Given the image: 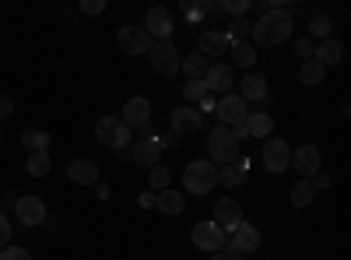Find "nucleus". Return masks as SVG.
<instances>
[{
    "label": "nucleus",
    "instance_id": "nucleus-23",
    "mask_svg": "<svg viewBox=\"0 0 351 260\" xmlns=\"http://www.w3.org/2000/svg\"><path fill=\"white\" fill-rule=\"evenodd\" d=\"M155 208L162 211V215H183V208H186V197L180 193V190H162V193H155Z\"/></svg>",
    "mask_w": 351,
    "mask_h": 260
},
{
    "label": "nucleus",
    "instance_id": "nucleus-18",
    "mask_svg": "<svg viewBox=\"0 0 351 260\" xmlns=\"http://www.w3.org/2000/svg\"><path fill=\"white\" fill-rule=\"evenodd\" d=\"M67 180L77 183V187H95L99 183V165L92 158H74L67 165Z\"/></svg>",
    "mask_w": 351,
    "mask_h": 260
},
{
    "label": "nucleus",
    "instance_id": "nucleus-38",
    "mask_svg": "<svg viewBox=\"0 0 351 260\" xmlns=\"http://www.w3.org/2000/svg\"><path fill=\"white\" fill-rule=\"evenodd\" d=\"M0 260H32V253L21 250V246H4L0 250Z\"/></svg>",
    "mask_w": 351,
    "mask_h": 260
},
{
    "label": "nucleus",
    "instance_id": "nucleus-45",
    "mask_svg": "<svg viewBox=\"0 0 351 260\" xmlns=\"http://www.w3.org/2000/svg\"><path fill=\"white\" fill-rule=\"evenodd\" d=\"M95 197L106 200V197H109V187H106V183H95Z\"/></svg>",
    "mask_w": 351,
    "mask_h": 260
},
{
    "label": "nucleus",
    "instance_id": "nucleus-35",
    "mask_svg": "<svg viewBox=\"0 0 351 260\" xmlns=\"http://www.w3.org/2000/svg\"><path fill=\"white\" fill-rule=\"evenodd\" d=\"M204 95H211V92H208V84H204V78H200V81H186V84H183V99H186V106H197Z\"/></svg>",
    "mask_w": 351,
    "mask_h": 260
},
{
    "label": "nucleus",
    "instance_id": "nucleus-20",
    "mask_svg": "<svg viewBox=\"0 0 351 260\" xmlns=\"http://www.w3.org/2000/svg\"><path fill=\"white\" fill-rule=\"evenodd\" d=\"M246 176H250V158H236L232 165H221V169H218V183H221V187H228V190L243 187V183H246Z\"/></svg>",
    "mask_w": 351,
    "mask_h": 260
},
{
    "label": "nucleus",
    "instance_id": "nucleus-19",
    "mask_svg": "<svg viewBox=\"0 0 351 260\" xmlns=\"http://www.w3.org/2000/svg\"><path fill=\"white\" fill-rule=\"evenodd\" d=\"M239 99L250 106V102H263L267 99V78L263 74H256V71H250L243 81H239Z\"/></svg>",
    "mask_w": 351,
    "mask_h": 260
},
{
    "label": "nucleus",
    "instance_id": "nucleus-36",
    "mask_svg": "<svg viewBox=\"0 0 351 260\" xmlns=\"http://www.w3.org/2000/svg\"><path fill=\"white\" fill-rule=\"evenodd\" d=\"M250 8H253V0H218V11H225L232 18H246Z\"/></svg>",
    "mask_w": 351,
    "mask_h": 260
},
{
    "label": "nucleus",
    "instance_id": "nucleus-48",
    "mask_svg": "<svg viewBox=\"0 0 351 260\" xmlns=\"http://www.w3.org/2000/svg\"><path fill=\"white\" fill-rule=\"evenodd\" d=\"M0 141H4V137H0Z\"/></svg>",
    "mask_w": 351,
    "mask_h": 260
},
{
    "label": "nucleus",
    "instance_id": "nucleus-13",
    "mask_svg": "<svg viewBox=\"0 0 351 260\" xmlns=\"http://www.w3.org/2000/svg\"><path fill=\"white\" fill-rule=\"evenodd\" d=\"M288 165H295L299 180H313L316 172H319V165H324V158H319V148H313V144H302V148L291 152V162H288Z\"/></svg>",
    "mask_w": 351,
    "mask_h": 260
},
{
    "label": "nucleus",
    "instance_id": "nucleus-2",
    "mask_svg": "<svg viewBox=\"0 0 351 260\" xmlns=\"http://www.w3.org/2000/svg\"><path fill=\"white\" fill-rule=\"evenodd\" d=\"M183 187H186L190 193H197V197L211 193V190L218 187V165L208 162V158H193V162L183 169Z\"/></svg>",
    "mask_w": 351,
    "mask_h": 260
},
{
    "label": "nucleus",
    "instance_id": "nucleus-4",
    "mask_svg": "<svg viewBox=\"0 0 351 260\" xmlns=\"http://www.w3.org/2000/svg\"><path fill=\"white\" fill-rule=\"evenodd\" d=\"M148 56H152V67H155V74H162V78L180 74L183 56H180V49H176V43H172V39H165V43H152Z\"/></svg>",
    "mask_w": 351,
    "mask_h": 260
},
{
    "label": "nucleus",
    "instance_id": "nucleus-5",
    "mask_svg": "<svg viewBox=\"0 0 351 260\" xmlns=\"http://www.w3.org/2000/svg\"><path fill=\"white\" fill-rule=\"evenodd\" d=\"M95 137L106 144V148H112V152H123L127 144H130V130L123 127L120 117H102L95 123Z\"/></svg>",
    "mask_w": 351,
    "mask_h": 260
},
{
    "label": "nucleus",
    "instance_id": "nucleus-27",
    "mask_svg": "<svg viewBox=\"0 0 351 260\" xmlns=\"http://www.w3.org/2000/svg\"><path fill=\"white\" fill-rule=\"evenodd\" d=\"M218 11V0H204V4H193V0H183V14L186 21H200V18H208Z\"/></svg>",
    "mask_w": 351,
    "mask_h": 260
},
{
    "label": "nucleus",
    "instance_id": "nucleus-17",
    "mask_svg": "<svg viewBox=\"0 0 351 260\" xmlns=\"http://www.w3.org/2000/svg\"><path fill=\"white\" fill-rule=\"evenodd\" d=\"M204 84H208V92L232 95V84H236V78H232V67H228V64H211L208 74H204Z\"/></svg>",
    "mask_w": 351,
    "mask_h": 260
},
{
    "label": "nucleus",
    "instance_id": "nucleus-37",
    "mask_svg": "<svg viewBox=\"0 0 351 260\" xmlns=\"http://www.w3.org/2000/svg\"><path fill=\"white\" fill-rule=\"evenodd\" d=\"M330 28H334V21H330V14H316L313 21H309V32L324 43V39H330Z\"/></svg>",
    "mask_w": 351,
    "mask_h": 260
},
{
    "label": "nucleus",
    "instance_id": "nucleus-21",
    "mask_svg": "<svg viewBox=\"0 0 351 260\" xmlns=\"http://www.w3.org/2000/svg\"><path fill=\"white\" fill-rule=\"evenodd\" d=\"M313 60L319 64V67H334V64H341L344 60V46H341V39H324L316 49H313Z\"/></svg>",
    "mask_w": 351,
    "mask_h": 260
},
{
    "label": "nucleus",
    "instance_id": "nucleus-40",
    "mask_svg": "<svg viewBox=\"0 0 351 260\" xmlns=\"http://www.w3.org/2000/svg\"><path fill=\"white\" fill-rule=\"evenodd\" d=\"M11 243V222H8V215L0 211V250H4Z\"/></svg>",
    "mask_w": 351,
    "mask_h": 260
},
{
    "label": "nucleus",
    "instance_id": "nucleus-8",
    "mask_svg": "<svg viewBox=\"0 0 351 260\" xmlns=\"http://www.w3.org/2000/svg\"><path fill=\"white\" fill-rule=\"evenodd\" d=\"M243 208H239V200H232V197H218V204H215V225L221 228L225 236L236 233V225H243Z\"/></svg>",
    "mask_w": 351,
    "mask_h": 260
},
{
    "label": "nucleus",
    "instance_id": "nucleus-41",
    "mask_svg": "<svg viewBox=\"0 0 351 260\" xmlns=\"http://www.w3.org/2000/svg\"><path fill=\"white\" fill-rule=\"evenodd\" d=\"M313 49H316L313 39H299V43H295V53L302 56V60H313Z\"/></svg>",
    "mask_w": 351,
    "mask_h": 260
},
{
    "label": "nucleus",
    "instance_id": "nucleus-32",
    "mask_svg": "<svg viewBox=\"0 0 351 260\" xmlns=\"http://www.w3.org/2000/svg\"><path fill=\"white\" fill-rule=\"evenodd\" d=\"M228 53H232V60H236L239 67H246V71H250V67L256 64V49H253L250 43H239V46H232Z\"/></svg>",
    "mask_w": 351,
    "mask_h": 260
},
{
    "label": "nucleus",
    "instance_id": "nucleus-25",
    "mask_svg": "<svg viewBox=\"0 0 351 260\" xmlns=\"http://www.w3.org/2000/svg\"><path fill=\"white\" fill-rule=\"evenodd\" d=\"M246 130H250V137H271V130H274L271 113L267 109H253L246 117Z\"/></svg>",
    "mask_w": 351,
    "mask_h": 260
},
{
    "label": "nucleus",
    "instance_id": "nucleus-39",
    "mask_svg": "<svg viewBox=\"0 0 351 260\" xmlns=\"http://www.w3.org/2000/svg\"><path fill=\"white\" fill-rule=\"evenodd\" d=\"M81 14H102L106 11V0H81Z\"/></svg>",
    "mask_w": 351,
    "mask_h": 260
},
{
    "label": "nucleus",
    "instance_id": "nucleus-11",
    "mask_svg": "<svg viewBox=\"0 0 351 260\" xmlns=\"http://www.w3.org/2000/svg\"><path fill=\"white\" fill-rule=\"evenodd\" d=\"M260 158H263V165H267V172H285L288 169V162H291V148H288V141H281V137H267L263 141V152H260Z\"/></svg>",
    "mask_w": 351,
    "mask_h": 260
},
{
    "label": "nucleus",
    "instance_id": "nucleus-24",
    "mask_svg": "<svg viewBox=\"0 0 351 260\" xmlns=\"http://www.w3.org/2000/svg\"><path fill=\"white\" fill-rule=\"evenodd\" d=\"M232 243L239 246V253H253V250L260 246V228L250 225V222L236 225V233H232Z\"/></svg>",
    "mask_w": 351,
    "mask_h": 260
},
{
    "label": "nucleus",
    "instance_id": "nucleus-33",
    "mask_svg": "<svg viewBox=\"0 0 351 260\" xmlns=\"http://www.w3.org/2000/svg\"><path fill=\"white\" fill-rule=\"evenodd\" d=\"M25 169L32 172L36 180L46 176V172H49V152H32V155H28V162H25Z\"/></svg>",
    "mask_w": 351,
    "mask_h": 260
},
{
    "label": "nucleus",
    "instance_id": "nucleus-7",
    "mask_svg": "<svg viewBox=\"0 0 351 260\" xmlns=\"http://www.w3.org/2000/svg\"><path fill=\"white\" fill-rule=\"evenodd\" d=\"M144 32L152 36V43H165L172 32H176V25H172V14L165 8H148L144 11Z\"/></svg>",
    "mask_w": 351,
    "mask_h": 260
},
{
    "label": "nucleus",
    "instance_id": "nucleus-9",
    "mask_svg": "<svg viewBox=\"0 0 351 260\" xmlns=\"http://www.w3.org/2000/svg\"><path fill=\"white\" fill-rule=\"evenodd\" d=\"M215 109H218L221 127H239V123H246V117H250V106H246L239 95H221V99L215 102Z\"/></svg>",
    "mask_w": 351,
    "mask_h": 260
},
{
    "label": "nucleus",
    "instance_id": "nucleus-14",
    "mask_svg": "<svg viewBox=\"0 0 351 260\" xmlns=\"http://www.w3.org/2000/svg\"><path fill=\"white\" fill-rule=\"evenodd\" d=\"M18 218H21V225H28V228L43 225V222H46L43 197H39V193H21V197H18Z\"/></svg>",
    "mask_w": 351,
    "mask_h": 260
},
{
    "label": "nucleus",
    "instance_id": "nucleus-1",
    "mask_svg": "<svg viewBox=\"0 0 351 260\" xmlns=\"http://www.w3.org/2000/svg\"><path fill=\"white\" fill-rule=\"evenodd\" d=\"M291 28H295V18H291V11H267V14H260L256 25L250 28V36L256 46H281L291 39Z\"/></svg>",
    "mask_w": 351,
    "mask_h": 260
},
{
    "label": "nucleus",
    "instance_id": "nucleus-6",
    "mask_svg": "<svg viewBox=\"0 0 351 260\" xmlns=\"http://www.w3.org/2000/svg\"><path fill=\"white\" fill-rule=\"evenodd\" d=\"M123 127L134 134V130H148L152 127V102L144 99V95H134V99H127L123 102Z\"/></svg>",
    "mask_w": 351,
    "mask_h": 260
},
{
    "label": "nucleus",
    "instance_id": "nucleus-30",
    "mask_svg": "<svg viewBox=\"0 0 351 260\" xmlns=\"http://www.w3.org/2000/svg\"><path fill=\"white\" fill-rule=\"evenodd\" d=\"M21 144L28 152H49V134L46 130H25L21 134Z\"/></svg>",
    "mask_w": 351,
    "mask_h": 260
},
{
    "label": "nucleus",
    "instance_id": "nucleus-10",
    "mask_svg": "<svg viewBox=\"0 0 351 260\" xmlns=\"http://www.w3.org/2000/svg\"><path fill=\"white\" fill-rule=\"evenodd\" d=\"M116 43H120V49L127 56H141V53L152 49V36L144 32V28H137V25H123L120 32H116Z\"/></svg>",
    "mask_w": 351,
    "mask_h": 260
},
{
    "label": "nucleus",
    "instance_id": "nucleus-12",
    "mask_svg": "<svg viewBox=\"0 0 351 260\" xmlns=\"http://www.w3.org/2000/svg\"><path fill=\"white\" fill-rule=\"evenodd\" d=\"M190 239H193V246L197 250H204V253H215V250H221V243L228 239L221 228L215 225V222H197L193 225V233H190Z\"/></svg>",
    "mask_w": 351,
    "mask_h": 260
},
{
    "label": "nucleus",
    "instance_id": "nucleus-47",
    "mask_svg": "<svg viewBox=\"0 0 351 260\" xmlns=\"http://www.w3.org/2000/svg\"><path fill=\"white\" fill-rule=\"evenodd\" d=\"M239 260H246V257H239Z\"/></svg>",
    "mask_w": 351,
    "mask_h": 260
},
{
    "label": "nucleus",
    "instance_id": "nucleus-28",
    "mask_svg": "<svg viewBox=\"0 0 351 260\" xmlns=\"http://www.w3.org/2000/svg\"><path fill=\"white\" fill-rule=\"evenodd\" d=\"M324 78H327V67H319L316 60H302V67H299V81L302 84H324Z\"/></svg>",
    "mask_w": 351,
    "mask_h": 260
},
{
    "label": "nucleus",
    "instance_id": "nucleus-34",
    "mask_svg": "<svg viewBox=\"0 0 351 260\" xmlns=\"http://www.w3.org/2000/svg\"><path fill=\"white\" fill-rule=\"evenodd\" d=\"M148 183H152V193H162V190H169V169H165L162 162L148 169Z\"/></svg>",
    "mask_w": 351,
    "mask_h": 260
},
{
    "label": "nucleus",
    "instance_id": "nucleus-22",
    "mask_svg": "<svg viewBox=\"0 0 351 260\" xmlns=\"http://www.w3.org/2000/svg\"><path fill=\"white\" fill-rule=\"evenodd\" d=\"M200 49V56L208 60V56H225L232 46H228V39H225V32H200V43H197Z\"/></svg>",
    "mask_w": 351,
    "mask_h": 260
},
{
    "label": "nucleus",
    "instance_id": "nucleus-16",
    "mask_svg": "<svg viewBox=\"0 0 351 260\" xmlns=\"http://www.w3.org/2000/svg\"><path fill=\"white\" fill-rule=\"evenodd\" d=\"M134 162L137 165H144V169H152V165H158L162 162V141L155 137V134H148L144 141H134Z\"/></svg>",
    "mask_w": 351,
    "mask_h": 260
},
{
    "label": "nucleus",
    "instance_id": "nucleus-26",
    "mask_svg": "<svg viewBox=\"0 0 351 260\" xmlns=\"http://www.w3.org/2000/svg\"><path fill=\"white\" fill-rule=\"evenodd\" d=\"M208 67H211V60H204L200 53L183 56V64H180V71H186V81H200L204 74H208Z\"/></svg>",
    "mask_w": 351,
    "mask_h": 260
},
{
    "label": "nucleus",
    "instance_id": "nucleus-44",
    "mask_svg": "<svg viewBox=\"0 0 351 260\" xmlns=\"http://www.w3.org/2000/svg\"><path fill=\"white\" fill-rule=\"evenodd\" d=\"M141 208H155V193H152V190L141 193Z\"/></svg>",
    "mask_w": 351,
    "mask_h": 260
},
{
    "label": "nucleus",
    "instance_id": "nucleus-15",
    "mask_svg": "<svg viewBox=\"0 0 351 260\" xmlns=\"http://www.w3.org/2000/svg\"><path fill=\"white\" fill-rule=\"evenodd\" d=\"M172 134H197L200 127H204V117H200V113H197V106H176L172 109Z\"/></svg>",
    "mask_w": 351,
    "mask_h": 260
},
{
    "label": "nucleus",
    "instance_id": "nucleus-3",
    "mask_svg": "<svg viewBox=\"0 0 351 260\" xmlns=\"http://www.w3.org/2000/svg\"><path fill=\"white\" fill-rule=\"evenodd\" d=\"M239 158V144H236V137H232V130L228 127H215L211 130V137H208V162H215L218 169L221 165H232Z\"/></svg>",
    "mask_w": 351,
    "mask_h": 260
},
{
    "label": "nucleus",
    "instance_id": "nucleus-31",
    "mask_svg": "<svg viewBox=\"0 0 351 260\" xmlns=\"http://www.w3.org/2000/svg\"><path fill=\"white\" fill-rule=\"evenodd\" d=\"M250 21L246 18H232V25H228V32H225V39H228V46H239V43H246V32H250Z\"/></svg>",
    "mask_w": 351,
    "mask_h": 260
},
{
    "label": "nucleus",
    "instance_id": "nucleus-29",
    "mask_svg": "<svg viewBox=\"0 0 351 260\" xmlns=\"http://www.w3.org/2000/svg\"><path fill=\"white\" fill-rule=\"evenodd\" d=\"M313 200H316V190H313L309 180H299L295 187H291V204H295V208H309Z\"/></svg>",
    "mask_w": 351,
    "mask_h": 260
},
{
    "label": "nucleus",
    "instance_id": "nucleus-46",
    "mask_svg": "<svg viewBox=\"0 0 351 260\" xmlns=\"http://www.w3.org/2000/svg\"><path fill=\"white\" fill-rule=\"evenodd\" d=\"M211 260H225V253H221V250H215V253H211Z\"/></svg>",
    "mask_w": 351,
    "mask_h": 260
},
{
    "label": "nucleus",
    "instance_id": "nucleus-43",
    "mask_svg": "<svg viewBox=\"0 0 351 260\" xmlns=\"http://www.w3.org/2000/svg\"><path fill=\"white\" fill-rule=\"evenodd\" d=\"M197 106H200L197 113H200V117H204V113H211V109H215V99H211V95H204V99H200Z\"/></svg>",
    "mask_w": 351,
    "mask_h": 260
},
{
    "label": "nucleus",
    "instance_id": "nucleus-42",
    "mask_svg": "<svg viewBox=\"0 0 351 260\" xmlns=\"http://www.w3.org/2000/svg\"><path fill=\"white\" fill-rule=\"evenodd\" d=\"M14 113V99H8V95H0V120H8Z\"/></svg>",
    "mask_w": 351,
    "mask_h": 260
}]
</instances>
